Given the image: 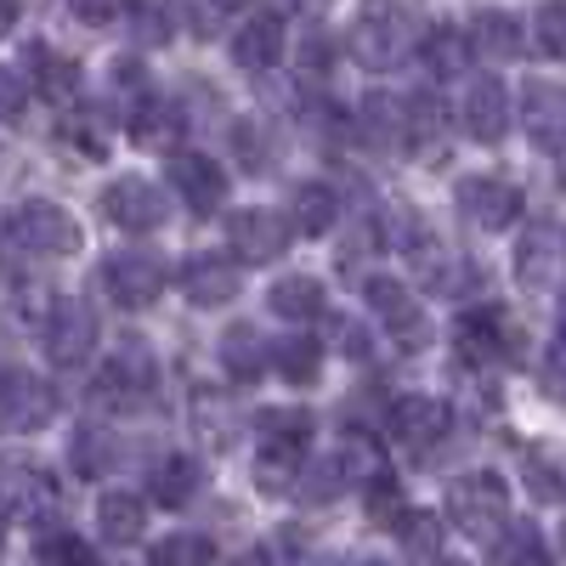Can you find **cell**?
I'll list each match as a JSON object with an SVG mask.
<instances>
[{"label":"cell","mask_w":566,"mask_h":566,"mask_svg":"<svg viewBox=\"0 0 566 566\" xmlns=\"http://www.w3.org/2000/svg\"><path fill=\"white\" fill-rule=\"evenodd\" d=\"M459 216L482 232H504L515 216H522V193L504 181V176H464L459 181Z\"/></svg>","instance_id":"9"},{"label":"cell","mask_w":566,"mask_h":566,"mask_svg":"<svg viewBox=\"0 0 566 566\" xmlns=\"http://www.w3.org/2000/svg\"><path fill=\"white\" fill-rule=\"evenodd\" d=\"M170 187L181 193V205L193 210V216H216L221 199H227V176H221V165L205 159V154H176V165H170Z\"/></svg>","instance_id":"13"},{"label":"cell","mask_w":566,"mask_h":566,"mask_svg":"<svg viewBox=\"0 0 566 566\" xmlns=\"http://www.w3.org/2000/svg\"><path fill=\"white\" fill-rule=\"evenodd\" d=\"M442 431H448V402H437V397H402V402H391V437L408 442L413 453L442 442Z\"/></svg>","instance_id":"18"},{"label":"cell","mask_w":566,"mask_h":566,"mask_svg":"<svg viewBox=\"0 0 566 566\" xmlns=\"http://www.w3.org/2000/svg\"><path fill=\"white\" fill-rule=\"evenodd\" d=\"M464 34H470V45H476L482 57H499V63L522 52V23H515L510 12H499V7H482Z\"/></svg>","instance_id":"27"},{"label":"cell","mask_w":566,"mask_h":566,"mask_svg":"<svg viewBox=\"0 0 566 566\" xmlns=\"http://www.w3.org/2000/svg\"><path fill=\"white\" fill-rule=\"evenodd\" d=\"M272 368H277V380H290V386H312L317 368H323V352H317L312 335H290L283 346H272Z\"/></svg>","instance_id":"30"},{"label":"cell","mask_w":566,"mask_h":566,"mask_svg":"<svg viewBox=\"0 0 566 566\" xmlns=\"http://www.w3.org/2000/svg\"><path fill=\"white\" fill-rule=\"evenodd\" d=\"M470 52H476V45H470V34H459V29H431L424 34V45H419V57H424V69L431 74H459L464 63H470Z\"/></svg>","instance_id":"31"},{"label":"cell","mask_w":566,"mask_h":566,"mask_svg":"<svg viewBox=\"0 0 566 566\" xmlns=\"http://www.w3.org/2000/svg\"><path fill=\"white\" fill-rule=\"evenodd\" d=\"M114 437H103L97 431V424H85V431L74 437V470H80V476H103V470L114 464Z\"/></svg>","instance_id":"34"},{"label":"cell","mask_w":566,"mask_h":566,"mask_svg":"<svg viewBox=\"0 0 566 566\" xmlns=\"http://www.w3.org/2000/svg\"><path fill=\"white\" fill-rule=\"evenodd\" d=\"M29 108V80L12 74V69H0V125H18Z\"/></svg>","instance_id":"41"},{"label":"cell","mask_w":566,"mask_h":566,"mask_svg":"<svg viewBox=\"0 0 566 566\" xmlns=\"http://www.w3.org/2000/svg\"><path fill=\"white\" fill-rule=\"evenodd\" d=\"M397 533H402V549H408L413 560H431V555H437V538H442L437 522H431V510H408V522H402Z\"/></svg>","instance_id":"39"},{"label":"cell","mask_w":566,"mask_h":566,"mask_svg":"<svg viewBox=\"0 0 566 566\" xmlns=\"http://www.w3.org/2000/svg\"><path fill=\"white\" fill-rule=\"evenodd\" d=\"M544 374H549V391H555V397H566V346L549 357V368H544Z\"/></svg>","instance_id":"44"},{"label":"cell","mask_w":566,"mask_h":566,"mask_svg":"<svg viewBox=\"0 0 566 566\" xmlns=\"http://www.w3.org/2000/svg\"><path fill=\"white\" fill-rule=\"evenodd\" d=\"M368 522L374 527H402L408 522V504H402V493H397L391 476H374L368 482Z\"/></svg>","instance_id":"35"},{"label":"cell","mask_w":566,"mask_h":566,"mask_svg":"<svg viewBox=\"0 0 566 566\" xmlns=\"http://www.w3.org/2000/svg\"><path fill=\"white\" fill-rule=\"evenodd\" d=\"M515 346V328L499 306H482V312H464L459 317V352L464 357H476V363H493V357H510Z\"/></svg>","instance_id":"17"},{"label":"cell","mask_w":566,"mask_h":566,"mask_svg":"<svg viewBox=\"0 0 566 566\" xmlns=\"http://www.w3.org/2000/svg\"><path fill=\"white\" fill-rule=\"evenodd\" d=\"M130 136H136V148H176V136H181V108L170 97H142L136 114H130Z\"/></svg>","instance_id":"25"},{"label":"cell","mask_w":566,"mask_h":566,"mask_svg":"<svg viewBox=\"0 0 566 566\" xmlns=\"http://www.w3.org/2000/svg\"><path fill=\"white\" fill-rule=\"evenodd\" d=\"M312 413L306 408H261L255 413V442L266 464H301L306 442H312Z\"/></svg>","instance_id":"11"},{"label":"cell","mask_w":566,"mask_h":566,"mask_svg":"<svg viewBox=\"0 0 566 566\" xmlns=\"http://www.w3.org/2000/svg\"><path fill=\"white\" fill-rule=\"evenodd\" d=\"M266 363H272V352H266V340L255 335L250 323H239V328H227V335H221V368L239 386H255L266 374Z\"/></svg>","instance_id":"26"},{"label":"cell","mask_w":566,"mask_h":566,"mask_svg":"<svg viewBox=\"0 0 566 566\" xmlns=\"http://www.w3.org/2000/svg\"><path fill=\"white\" fill-rule=\"evenodd\" d=\"M23 69H29V85L40 91V97H52V103H69V97H74V85H80L74 57L52 52L45 40H29V45H23Z\"/></svg>","instance_id":"20"},{"label":"cell","mask_w":566,"mask_h":566,"mask_svg":"<svg viewBox=\"0 0 566 566\" xmlns=\"http://www.w3.org/2000/svg\"><path fill=\"white\" fill-rule=\"evenodd\" d=\"M335 221H340V193L328 181H301L290 193V227L301 239H323Z\"/></svg>","instance_id":"23"},{"label":"cell","mask_w":566,"mask_h":566,"mask_svg":"<svg viewBox=\"0 0 566 566\" xmlns=\"http://www.w3.org/2000/svg\"><path fill=\"white\" fill-rule=\"evenodd\" d=\"M103 216L125 232H154L165 221V193L148 176H114L103 193Z\"/></svg>","instance_id":"10"},{"label":"cell","mask_w":566,"mask_h":566,"mask_svg":"<svg viewBox=\"0 0 566 566\" xmlns=\"http://www.w3.org/2000/svg\"><path fill=\"white\" fill-rule=\"evenodd\" d=\"M522 119H527V136L549 154H566V97L549 85H527L522 97Z\"/></svg>","instance_id":"22"},{"label":"cell","mask_w":566,"mask_h":566,"mask_svg":"<svg viewBox=\"0 0 566 566\" xmlns=\"http://www.w3.org/2000/svg\"><path fill=\"white\" fill-rule=\"evenodd\" d=\"M357 125H363V136L374 142V148H391V154L413 148V136H408V97H386V91H374V97H363V108H357Z\"/></svg>","instance_id":"19"},{"label":"cell","mask_w":566,"mask_h":566,"mask_svg":"<svg viewBox=\"0 0 566 566\" xmlns=\"http://www.w3.org/2000/svg\"><path fill=\"white\" fill-rule=\"evenodd\" d=\"M154 566H216V544H210V538H193V533H181V538L159 544Z\"/></svg>","instance_id":"37"},{"label":"cell","mask_w":566,"mask_h":566,"mask_svg":"<svg viewBox=\"0 0 566 566\" xmlns=\"http://www.w3.org/2000/svg\"><path fill=\"white\" fill-rule=\"evenodd\" d=\"M18 23V0H0V34H7Z\"/></svg>","instance_id":"45"},{"label":"cell","mask_w":566,"mask_h":566,"mask_svg":"<svg viewBox=\"0 0 566 566\" xmlns=\"http://www.w3.org/2000/svg\"><path fill=\"white\" fill-rule=\"evenodd\" d=\"M290 239H295V227H290V216H277V210H232L227 216V244H232V255L239 261H250V266H266V261H277L283 250H290Z\"/></svg>","instance_id":"4"},{"label":"cell","mask_w":566,"mask_h":566,"mask_svg":"<svg viewBox=\"0 0 566 566\" xmlns=\"http://www.w3.org/2000/svg\"><path fill=\"white\" fill-rule=\"evenodd\" d=\"M239 159H244V165H255V170L266 165V154H261V130L239 125Z\"/></svg>","instance_id":"43"},{"label":"cell","mask_w":566,"mask_h":566,"mask_svg":"<svg viewBox=\"0 0 566 566\" xmlns=\"http://www.w3.org/2000/svg\"><path fill=\"white\" fill-rule=\"evenodd\" d=\"M363 566H386V560H363Z\"/></svg>","instance_id":"48"},{"label":"cell","mask_w":566,"mask_h":566,"mask_svg":"<svg viewBox=\"0 0 566 566\" xmlns=\"http://www.w3.org/2000/svg\"><path fill=\"white\" fill-rule=\"evenodd\" d=\"M533 40L544 57H566V0H544L533 18Z\"/></svg>","instance_id":"36"},{"label":"cell","mask_w":566,"mask_h":566,"mask_svg":"<svg viewBox=\"0 0 566 566\" xmlns=\"http://www.w3.org/2000/svg\"><path fill=\"white\" fill-rule=\"evenodd\" d=\"M91 352H97V312H91L85 301H57L52 312H45V357H52L57 368H80Z\"/></svg>","instance_id":"6"},{"label":"cell","mask_w":566,"mask_h":566,"mask_svg":"<svg viewBox=\"0 0 566 566\" xmlns=\"http://www.w3.org/2000/svg\"><path fill=\"white\" fill-rule=\"evenodd\" d=\"M363 295H368V306L386 317V328H391V340L402 346V352H419L424 346V317H419V306L408 301V290L397 277H368L363 283Z\"/></svg>","instance_id":"14"},{"label":"cell","mask_w":566,"mask_h":566,"mask_svg":"<svg viewBox=\"0 0 566 566\" xmlns=\"http://www.w3.org/2000/svg\"><path fill=\"white\" fill-rule=\"evenodd\" d=\"M437 566H464V560H437Z\"/></svg>","instance_id":"47"},{"label":"cell","mask_w":566,"mask_h":566,"mask_svg":"<svg viewBox=\"0 0 566 566\" xmlns=\"http://www.w3.org/2000/svg\"><path fill=\"white\" fill-rule=\"evenodd\" d=\"M40 560H45V566H97L91 544H85L80 533H69V527H52V533L40 538Z\"/></svg>","instance_id":"33"},{"label":"cell","mask_w":566,"mask_h":566,"mask_svg":"<svg viewBox=\"0 0 566 566\" xmlns=\"http://www.w3.org/2000/svg\"><path fill=\"white\" fill-rule=\"evenodd\" d=\"M63 7H69L80 23H114L119 12H130V0H63Z\"/></svg>","instance_id":"42"},{"label":"cell","mask_w":566,"mask_h":566,"mask_svg":"<svg viewBox=\"0 0 566 566\" xmlns=\"http://www.w3.org/2000/svg\"><path fill=\"white\" fill-rule=\"evenodd\" d=\"M97 527L108 544H136L142 533H148V504H142L136 493H108L97 504Z\"/></svg>","instance_id":"29"},{"label":"cell","mask_w":566,"mask_h":566,"mask_svg":"<svg viewBox=\"0 0 566 566\" xmlns=\"http://www.w3.org/2000/svg\"><path fill=\"white\" fill-rule=\"evenodd\" d=\"M560 346H566V312H560Z\"/></svg>","instance_id":"46"},{"label":"cell","mask_w":566,"mask_h":566,"mask_svg":"<svg viewBox=\"0 0 566 566\" xmlns=\"http://www.w3.org/2000/svg\"><path fill=\"white\" fill-rule=\"evenodd\" d=\"M352 57L363 63V69H397V63H408L419 45H424V34H419V23L413 18H402L397 7H386V12H368L357 29H352Z\"/></svg>","instance_id":"2"},{"label":"cell","mask_w":566,"mask_h":566,"mask_svg":"<svg viewBox=\"0 0 566 566\" xmlns=\"http://www.w3.org/2000/svg\"><path fill=\"white\" fill-rule=\"evenodd\" d=\"M408 136H413V148H424V142L442 136V103L431 97V91L408 97Z\"/></svg>","instance_id":"38"},{"label":"cell","mask_w":566,"mask_h":566,"mask_svg":"<svg viewBox=\"0 0 566 566\" xmlns=\"http://www.w3.org/2000/svg\"><path fill=\"white\" fill-rule=\"evenodd\" d=\"M52 476L29 459H7L0 464V510L7 515H45L52 510Z\"/></svg>","instance_id":"15"},{"label":"cell","mask_w":566,"mask_h":566,"mask_svg":"<svg viewBox=\"0 0 566 566\" xmlns=\"http://www.w3.org/2000/svg\"><path fill=\"white\" fill-rule=\"evenodd\" d=\"M266 301H272V312H277L283 323H312V317H323V283L306 277V272L277 277Z\"/></svg>","instance_id":"28"},{"label":"cell","mask_w":566,"mask_h":566,"mask_svg":"<svg viewBox=\"0 0 566 566\" xmlns=\"http://www.w3.org/2000/svg\"><path fill=\"white\" fill-rule=\"evenodd\" d=\"M154 386H159V363H154V352L130 340V346H119V352L103 363V374H97V402L125 408V402L154 397Z\"/></svg>","instance_id":"8"},{"label":"cell","mask_w":566,"mask_h":566,"mask_svg":"<svg viewBox=\"0 0 566 566\" xmlns=\"http://www.w3.org/2000/svg\"><path fill=\"white\" fill-rule=\"evenodd\" d=\"M130 29L142 45H165L176 34V7L170 0H130Z\"/></svg>","instance_id":"32"},{"label":"cell","mask_w":566,"mask_h":566,"mask_svg":"<svg viewBox=\"0 0 566 566\" xmlns=\"http://www.w3.org/2000/svg\"><path fill=\"white\" fill-rule=\"evenodd\" d=\"M459 119H464V130L476 142H499L510 130V91H504V80H493V74L470 80L464 103H459Z\"/></svg>","instance_id":"12"},{"label":"cell","mask_w":566,"mask_h":566,"mask_svg":"<svg viewBox=\"0 0 566 566\" xmlns=\"http://www.w3.org/2000/svg\"><path fill=\"white\" fill-rule=\"evenodd\" d=\"M181 295L193 306H227L239 295V266L227 255H187L181 261Z\"/></svg>","instance_id":"16"},{"label":"cell","mask_w":566,"mask_h":566,"mask_svg":"<svg viewBox=\"0 0 566 566\" xmlns=\"http://www.w3.org/2000/svg\"><path fill=\"white\" fill-rule=\"evenodd\" d=\"M7 239L40 261H57V255H74L80 250V221L52 205V199H29V205H12L7 210Z\"/></svg>","instance_id":"1"},{"label":"cell","mask_w":566,"mask_h":566,"mask_svg":"<svg viewBox=\"0 0 566 566\" xmlns=\"http://www.w3.org/2000/svg\"><path fill=\"white\" fill-rule=\"evenodd\" d=\"M52 413H57V391L40 374H23V368L0 374V431H40Z\"/></svg>","instance_id":"7"},{"label":"cell","mask_w":566,"mask_h":566,"mask_svg":"<svg viewBox=\"0 0 566 566\" xmlns=\"http://www.w3.org/2000/svg\"><path fill=\"white\" fill-rule=\"evenodd\" d=\"M199 482H205L199 459H187V453H170V459H159V464L148 470V499H154L159 510H181V504H193Z\"/></svg>","instance_id":"24"},{"label":"cell","mask_w":566,"mask_h":566,"mask_svg":"<svg viewBox=\"0 0 566 566\" xmlns=\"http://www.w3.org/2000/svg\"><path fill=\"white\" fill-rule=\"evenodd\" d=\"M499 549H504V566H544V538H538V527H533V522L510 527Z\"/></svg>","instance_id":"40"},{"label":"cell","mask_w":566,"mask_h":566,"mask_svg":"<svg viewBox=\"0 0 566 566\" xmlns=\"http://www.w3.org/2000/svg\"><path fill=\"white\" fill-rule=\"evenodd\" d=\"M277 57H283V23H277L272 12L244 18L239 34H232V63L250 69V74H261V69H272Z\"/></svg>","instance_id":"21"},{"label":"cell","mask_w":566,"mask_h":566,"mask_svg":"<svg viewBox=\"0 0 566 566\" xmlns=\"http://www.w3.org/2000/svg\"><path fill=\"white\" fill-rule=\"evenodd\" d=\"M103 290L114 306L125 312H142V306H154L159 290H165V261L148 255V250H125V255H108L103 261Z\"/></svg>","instance_id":"5"},{"label":"cell","mask_w":566,"mask_h":566,"mask_svg":"<svg viewBox=\"0 0 566 566\" xmlns=\"http://www.w3.org/2000/svg\"><path fill=\"white\" fill-rule=\"evenodd\" d=\"M504 510H510V499H504V482L493 476V470L459 476V482L448 488V515H453V527L470 533V538H499Z\"/></svg>","instance_id":"3"}]
</instances>
